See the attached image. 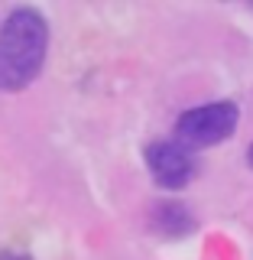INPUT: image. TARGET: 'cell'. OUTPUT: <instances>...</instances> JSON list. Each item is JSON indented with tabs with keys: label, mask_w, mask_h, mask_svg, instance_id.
Masks as SVG:
<instances>
[{
	"label": "cell",
	"mask_w": 253,
	"mask_h": 260,
	"mask_svg": "<svg viewBox=\"0 0 253 260\" xmlns=\"http://www.w3.org/2000/svg\"><path fill=\"white\" fill-rule=\"evenodd\" d=\"M247 156H250V166H253V146H250V153H247Z\"/></svg>",
	"instance_id": "obj_6"
},
{
	"label": "cell",
	"mask_w": 253,
	"mask_h": 260,
	"mask_svg": "<svg viewBox=\"0 0 253 260\" xmlns=\"http://www.w3.org/2000/svg\"><path fill=\"white\" fill-rule=\"evenodd\" d=\"M0 260H29V257L20 254V250H7V254H0Z\"/></svg>",
	"instance_id": "obj_5"
},
{
	"label": "cell",
	"mask_w": 253,
	"mask_h": 260,
	"mask_svg": "<svg viewBox=\"0 0 253 260\" xmlns=\"http://www.w3.org/2000/svg\"><path fill=\"white\" fill-rule=\"evenodd\" d=\"M153 224H156L162 234H169V238H182V234H189L195 228V221H192L189 211H185V205H172V202H166V205L156 208Z\"/></svg>",
	"instance_id": "obj_4"
},
{
	"label": "cell",
	"mask_w": 253,
	"mask_h": 260,
	"mask_svg": "<svg viewBox=\"0 0 253 260\" xmlns=\"http://www.w3.org/2000/svg\"><path fill=\"white\" fill-rule=\"evenodd\" d=\"M237 117L240 111L234 101H214V104H205V108L185 111L175 124V134L185 146H211L234 134Z\"/></svg>",
	"instance_id": "obj_2"
},
{
	"label": "cell",
	"mask_w": 253,
	"mask_h": 260,
	"mask_svg": "<svg viewBox=\"0 0 253 260\" xmlns=\"http://www.w3.org/2000/svg\"><path fill=\"white\" fill-rule=\"evenodd\" d=\"M49 46V26L32 7H20L0 26V88L20 91L39 75Z\"/></svg>",
	"instance_id": "obj_1"
},
{
	"label": "cell",
	"mask_w": 253,
	"mask_h": 260,
	"mask_svg": "<svg viewBox=\"0 0 253 260\" xmlns=\"http://www.w3.org/2000/svg\"><path fill=\"white\" fill-rule=\"evenodd\" d=\"M146 166H150V176L162 189H182L195 176V162L189 156V150L182 143H169V140L146 146Z\"/></svg>",
	"instance_id": "obj_3"
}]
</instances>
